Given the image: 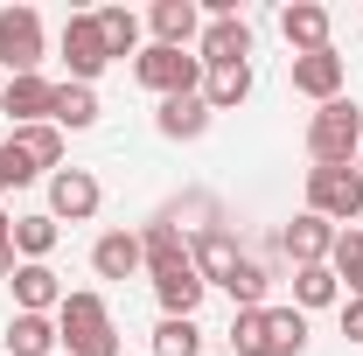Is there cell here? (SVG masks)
I'll list each match as a JSON object with an SVG mask.
<instances>
[{
    "label": "cell",
    "instance_id": "cell-1",
    "mask_svg": "<svg viewBox=\"0 0 363 356\" xmlns=\"http://www.w3.org/2000/svg\"><path fill=\"white\" fill-rule=\"evenodd\" d=\"M308 350V314L301 308H245L230 314V356H301Z\"/></svg>",
    "mask_w": 363,
    "mask_h": 356
},
{
    "label": "cell",
    "instance_id": "cell-2",
    "mask_svg": "<svg viewBox=\"0 0 363 356\" xmlns=\"http://www.w3.org/2000/svg\"><path fill=\"white\" fill-rule=\"evenodd\" d=\"M56 335H63V356H119V328H112V308H105L98 287L63 294V308H56Z\"/></svg>",
    "mask_w": 363,
    "mask_h": 356
},
{
    "label": "cell",
    "instance_id": "cell-3",
    "mask_svg": "<svg viewBox=\"0 0 363 356\" xmlns=\"http://www.w3.org/2000/svg\"><path fill=\"white\" fill-rule=\"evenodd\" d=\"M363 154V112L357 98H328L315 105V119H308V161L315 168H350Z\"/></svg>",
    "mask_w": 363,
    "mask_h": 356
},
{
    "label": "cell",
    "instance_id": "cell-4",
    "mask_svg": "<svg viewBox=\"0 0 363 356\" xmlns=\"http://www.w3.org/2000/svg\"><path fill=\"white\" fill-rule=\"evenodd\" d=\"M133 77H140V91H154V98H196V91H203V63H196V49L147 43L133 56Z\"/></svg>",
    "mask_w": 363,
    "mask_h": 356
},
{
    "label": "cell",
    "instance_id": "cell-5",
    "mask_svg": "<svg viewBox=\"0 0 363 356\" xmlns=\"http://www.w3.org/2000/svg\"><path fill=\"white\" fill-rule=\"evenodd\" d=\"M308 210L328 217L335 230L363 223V175H357V161H350V168H308Z\"/></svg>",
    "mask_w": 363,
    "mask_h": 356
},
{
    "label": "cell",
    "instance_id": "cell-6",
    "mask_svg": "<svg viewBox=\"0 0 363 356\" xmlns=\"http://www.w3.org/2000/svg\"><path fill=\"white\" fill-rule=\"evenodd\" d=\"M43 56H49L43 14L35 7H0V63H7V77H43Z\"/></svg>",
    "mask_w": 363,
    "mask_h": 356
},
{
    "label": "cell",
    "instance_id": "cell-7",
    "mask_svg": "<svg viewBox=\"0 0 363 356\" xmlns=\"http://www.w3.org/2000/svg\"><path fill=\"white\" fill-rule=\"evenodd\" d=\"M105 63H112V49H105L98 14H70L63 21V70H70V84H98Z\"/></svg>",
    "mask_w": 363,
    "mask_h": 356
},
{
    "label": "cell",
    "instance_id": "cell-8",
    "mask_svg": "<svg viewBox=\"0 0 363 356\" xmlns=\"http://www.w3.org/2000/svg\"><path fill=\"white\" fill-rule=\"evenodd\" d=\"M98 203H105V189H98L91 168H56L49 175V217L56 223H91Z\"/></svg>",
    "mask_w": 363,
    "mask_h": 356
},
{
    "label": "cell",
    "instance_id": "cell-9",
    "mask_svg": "<svg viewBox=\"0 0 363 356\" xmlns=\"http://www.w3.org/2000/svg\"><path fill=\"white\" fill-rule=\"evenodd\" d=\"M196 63H203V70H217V63H252V28H245V14L203 21V35H196Z\"/></svg>",
    "mask_w": 363,
    "mask_h": 356
},
{
    "label": "cell",
    "instance_id": "cell-10",
    "mask_svg": "<svg viewBox=\"0 0 363 356\" xmlns=\"http://www.w3.org/2000/svg\"><path fill=\"white\" fill-rule=\"evenodd\" d=\"M342 84H350V63L335 56V43L315 49V56H294V91H301V98L328 105V98H342Z\"/></svg>",
    "mask_w": 363,
    "mask_h": 356
},
{
    "label": "cell",
    "instance_id": "cell-11",
    "mask_svg": "<svg viewBox=\"0 0 363 356\" xmlns=\"http://www.w3.org/2000/svg\"><path fill=\"white\" fill-rule=\"evenodd\" d=\"M279 252H286L294 266H328V252H335V223L315 217V210H301V217L279 230Z\"/></svg>",
    "mask_w": 363,
    "mask_h": 356
},
{
    "label": "cell",
    "instance_id": "cell-12",
    "mask_svg": "<svg viewBox=\"0 0 363 356\" xmlns=\"http://www.w3.org/2000/svg\"><path fill=\"white\" fill-rule=\"evenodd\" d=\"M189 259H196V272H203V287H224L245 252H238V238H230L224 223H203V230L189 238Z\"/></svg>",
    "mask_w": 363,
    "mask_h": 356
},
{
    "label": "cell",
    "instance_id": "cell-13",
    "mask_svg": "<svg viewBox=\"0 0 363 356\" xmlns=\"http://www.w3.org/2000/svg\"><path fill=\"white\" fill-rule=\"evenodd\" d=\"M147 28H154L161 49H196V35H203V7H196V0H154V7H147Z\"/></svg>",
    "mask_w": 363,
    "mask_h": 356
},
{
    "label": "cell",
    "instance_id": "cell-14",
    "mask_svg": "<svg viewBox=\"0 0 363 356\" xmlns=\"http://www.w3.org/2000/svg\"><path fill=\"white\" fill-rule=\"evenodd\" d=\"M328 28H335V14H328V7H315V0H294V7H279V35H286V49H294V56H315V49H328Z\"/></svg>",
    "mask_w": 363,
    "mask_h": 356
},
{
    "label": "cell",
    "instance_id": "cell-15",
    "mask_svg": "<svg viewBox=\"0 0 363 356\" xmlns=\"http://www.w3.org/2000/svg\"><path fill=\"white\" fill-rule=\"evenodd\" d=\"M140 252H147V279L196 266V259H189V238H182V223H175V217H154V223H147V230H140Z\"/></svg>",
    "mask_w": 363,
    "mask_h": 356
},
{
    "label": "cell",
    "instance_id": "cell-16",
    "mask_svg": "<svg viewBox=\"0 0 363 356\" xmlns=\"http://www.w3.org/2000/svg\"><path fill=\"white\" fill-rule=\"evenodd\" d=\"M91 272H98V279H133V272H147L140 230H105V238L91 245Z\"/></svg>",
    "mask_w": 363,
    "mask_h": 356
},
{
    "label": "cell",
    "instance_id": "cell-17",
    "mask_svg": "<svg viewBox=\"0 0 363 356\" xmlns=\"http://www.w3.org/2000/svg\"><path fill=\"white\" fill-rule=\"evenodd\" d=\"M49 105H56V84L49 77H7V91H0V112L14 126H43Z\"/></svg>",
    "mask_w": 363,
    "mask_h": 356
},
{
    "label": "cell",
    "instance_id": "cell-18",
    "mask_svg": "<svg viewBox=\"0 0 363 356\" xmlns=\"http://www.w3.org/2000/svg\"><path fill=\"white\" fill-rule=\"evenodd\" d=\"M7 287H14V314H56L63 308V279L49 266H14Z\"/></svg>",
    "mask_w": 363,
    "mask_h": 356
},
{
    "label": "cell",
    "instance_id": "cell-19",
    "mask_svg": "<svg viewBox=\"0 0 363 356\" xmlns=\"http://www.w3.org/2000/svg\"><path fill=\"white\" fill-rule=\"evenodd\" d=\"M210 119H217V112L203 105V91H196V98H161L154 133H161V140H203V133H210Z\"/></svg>",
    "mask_w": 363,
    "mask_h": 356
},
{
    "label": "cell",
    "instance_id": "cell-20",
    "mask_svg": "<svg viewBox=\"0 0 363 356\" xmlns=\"http://www.w3.org/2000/svg\"><path fill=\"white\" fill-rule=\"evenodd\" d=\"M203 272L196 266H182V272H161L154 279V301H161V314H182V321H196V308H203Z\"/></svg>",
    "mask_w": 363,
    "mask_h": 356
},
{
    "label": "cell",
    "instance_id": "cell-21",
    "mask_svg": "<svg viewBox=\"0 0 363 356\" xmlns=\"http://www.w3.org/2000/svg\"><path fill=\"white\" fill-rule=\"evenodd\" d=\"M63 335H56V314H14L7 321V356H56Z\"/></svg>",
    "mask_w": 363,
    "mask_h": 356
},
{
    "label": "cell",
    "instance_id": "cell-22",
    "mask_svg": "<svg viewBox=\"0 0 363 356\" xmlns=\"http://www.w3.org/2000/svg\"><path fill=\"white\" fill-rule=\"evenodd\" d=\"M252 98V63H217V70H203V105L210 112H238Z\"/></svg>",
    "mask_w": 363,
    "mask_h": 356
},
{
    "label": "cell",
    "instance_id": "cell-23",
    "mask_svg": "<svg viewBox=\"0 0 363 356\" xmlns=\"http://www.w3.org/2000/svg\"><path fill=\"white\" fill-rule=\"evenodd\" d=\"M7 238H14V259H21V266H49V252H56V238H63V223L49 217H14V230H7Z\"/></svg>",
    "mask_w": 363,
    "mask_h": 356
},
{
    "label": "cell",
    "instance_id": "cell-24",
    "mask_svg": "<svg viewBox=\"0 0 363 356\" xmlns=\"http://www.w3.org/2000/svg\"><path fill=\"white\" fill-rule=\"evenodd\" d=\"M49 126H63V133H84V126H98V91L91 84H56V105H49Z\"/></svg>",
    "mask_w": 363,
    "mask_h": 356
},
{
    "label": "cell",
    "instance_id": "cell-25",
    "mask_svg": "<svg viewBox=\"0 0 363 356\" xmlns=\"http://www.w3.org/2000/svg\"><path fill=\"white\" fill-rule=\"evenodd\" d=\"M294 308L315 314V308H342V279L328 266H294Z\"/></svg>",
    "mask_w": 363,
    "mask_h": 356
},
{
    "label": "cell",
    "instance_id": "cell-26",
    "mask_svg": "<svg viewBox=\"0 0 363 356\" xmlns=\"http://www.w3.org/2000/svg\"><path fill=\"white\" fill-rule=\"evenodd\" d=\"M328 272L342 279V301H363V230H335V252H328Z\"/></svg>",
    "mask_w": 363,
    "mask_h": 356
},
{
    "label": "cell",
    "instance_id": "cell-27",
    "mask_svg": "<svg viewBox=\"0 0 363 356\" xmlns=\"http://www.w3.org/2000/svg\"><path fill=\"white\" fill-rule=\"evenodd\" d=\"M14 147H21V154H28V168H35V175H43V168H63V126H14Z\"/></svg>",
    "mask_w": 363,
    "mask_h": 356
},
{
    "label": "cell",
    "instance_id": "cell-28",
    "mask_svg": "<svg viewBox=\"0 0 363 356\" xmlns=\"http://www.w3.org/2000/svg\"><path fill=\"white\" fill-rule=\"evenodd\" d=\"M224 294H230V308L245 314V308H266V294H272V272L259 266V259H238V272L224 279Z\"/></svg>",
    "mask_w": 363,
    "mask_h": 356
},
{
    "label": "cell",
    "instance_id": "cell-29",
    "mask_svg": "<svg viewBox=\"0 0 363 356\" xmlns=\"http://www.w3.org/2000/svg\"><path fill=\"white\" fill-rule=\"evenodd\" d=\"M98 28H105L112 56H140V14L133 7H98Z\"/></svg>",
    "mask_w": 363,
    "mask_h": 356
},
{
    "label": "cell",
    "instance_id": "cell-30",
    "mask_svg": "<svg viewBox=\"0 0 363 356\" xmlns=\"http://www.w3.org/2000/svg\"><path fill=\"white\" fill-rule=\"evenodd\" d=\"M154 356H203V328L182 321V314H161V328H154Z\"/></svg>",
    "mask_w": 363,
    "mask_h": 356
},
{
    "label": "cell",
    "instance_id": "cell-31",
    "mask_svg": "<svg viewBox=\"0 0 363 356\" xmlns=\"http://www.w3.org/2000/svg\"><path fill=\"white\" fill-rule=\"evenodd\" d=\"M28 182H35V168H28V154H21L14 140H0V196H7V189H28Z\"/></svg>",
    "mask_w": 363,
    "mask_h": 356
},
{
    "label": "cell",
    "instance_id": "cell-32",
    "mask_svg": "<svg viewBox=\"0 0 363 356\" xmlns=\"http://www.w3.org/2000/svg\"><path fill=\"white\" fill-rule=\"evenodd\" d=\"M342 335L363 343V301H342Z\"/></svg>",
    "mask_w": 363,
    "mask_h": 356
},
{
    "label": "cell",
    "instance_id": "cell-33",
    "mask_svg": "<svg viewBox=\"0 0 363 356\" xmlns=\"http://www.w3.org/2000/svg\"><path fill=\"white\" fill-rule=\"evenodd\" d=\"M14 266H21V259H14V238H7V245H0V279H14Z\"/></svg>",
    "mask_w": 363,
    "mask_h": 356
},
{
    "label": "cell",
    "instance_id": "cell-34",
    "mask_svg": "<svg viewBox=\"0 0 363 356\" xmlns=\"http://www.w3.org/2000/svg\"><path fill=\"white\" fill-rule=\"evenodd\" d=\"M7 230H14V217H7V203H0V245H7Z\"/></svg>",
    "mask_w": 363,
    "mask_h": 356
},
{
    "label": "cell",
    "instance_id": "cell-35",
    "mask_svg": "<svg viewBox=\"0 0 363 356\" xmlns=\"http://www.w3.org/2000/svg\"><path fill=\"white\" fill-rule=\"evenodd\" d=\"M357 175H363V154H357Z\"/></svg>",
    "mask_w": 363,
    "mask_h": 356
}]
</instances>
